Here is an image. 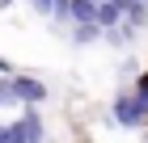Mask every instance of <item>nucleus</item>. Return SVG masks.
<instances>
[{"mask_svg": "<svg viewBox=\"0 0 148 143\" xmlns=\"http://www.w3.org/2000/svg\"><path fill=\"white\" fill-rule=\"evenodd\" d=\"M9 88H13V97H17V105H42L47 101V84L38 76H25V72H13L9 76Z\"/></svg>", "mask_w": 148, "mask_h": 143, "instance_id": "nucleus-1", "label": "nucleus"}, {"mask_svg": "<svg viewBox=\"0 0 148 143\" xmlns=\"http://www.w3.org/2000/svg\"><path fill=\"white\" fill-rule=\"evenodd\" d=\"M110 114H114V122H119V126H131V131L148 122V114L136 105V97H131V93H119V97H114V110H110Z\"/></svg>", "mask_w": 148, "mask_h": 143, "instance_id": "nucleus-2", "label": "nucleus"}, {"mask_svg": "<svg viewBox=\"0 0 148 143\" xmlns=\"http://www.w3.org/2000/svg\"><path fill=\"white\" fill-rule=\"evenodd\" d=\"M68 42H76V46H93L97 38H102V25H93V21H85V25H68Z\"/></svg>", "mask_w": 148, "mask_h": 143, "instance_id": "nucleus-3", "label": "nucleus"}, {"mask_svg": "<svg viewBox=\"0 0 148 143\" xmlns=\"http://www.w3.org/2000/svg\"><path fill=\"white\" fill-rule=\"evenodd\" d=\"M123 21L136 25V30H140V25H148V0H131V4L123 9Z\"/></svg>", "mask_w": 148, "mask_h": 143, "instance_id": "nucleus-4", "label": "nucleus"}, {"mask_svg": "<svg viewBox=\"0 0 148 143\" xmlns=\"http://www.w3.org/2000/svg\"><path fill=\"white\" fill-rule=\"evenodd\" d=\"M131 97H136V105L148 114V72H140V76H136V84H131Z\"/></svg>", "mask_w": 148, "mask_h": 143, "instance_id": "nucleus-5", "label": "nucleus"}, {"mask_svg": "<svg viewBox=\"0 0 148 143\" xmlns=\"http://www.w3.org/2000/svg\"><path fill=\"white\" fill-rule=\"evenodd\" d=\"M13 72H17V67H13V63H9V59L0 55V76H13Z\"/></svg>", "mask_w": 148, "mask_h": 143, "instance_id": "nucleus-6", "label": "nucleus"}, {"mask_svg": "<svg viewBox=\"0 0 148 143\" xmlns=\"http://www.w3.org/2000/svg\"><path fill=\"white\" fill-rule=\"evenodd\" d=\"M13 4H17V0H0V13H4V9H13Z\"/></svg>", "mask_w": 148, "mask_h": 143, "instance_id": "nucleus-7", "label": "nucleus"}, {"mask_svg": "<svg viewBox=\"0 0 148 143\" xmlns=\"http://www.w3.org/2000/svg\"><path fill=\"white\" fill-rule=\"evenodd\" d=\"M85 4H102V0H85Z\"/></svg>", "mask_w": 148, "mask_h": 143, "instance_id": "nucleus-8", "label": "nucleus"}]
</instances>
